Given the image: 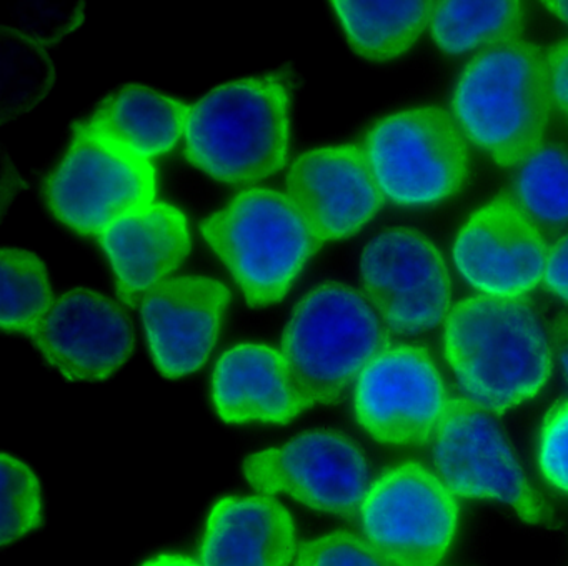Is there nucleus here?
<instances>
[{
  "mask_svg": "<svg viewBox=\"0 0 568 566\" xmlns=\"http://www.w3.org/2000/svg\"><path fill=\"white\" fill-rule=\"evenodd\" d=\"M154 180L141 160L72 123L71 139L44 182L49 212L71 232L99 236L151 202Z\"/></svg>",
  "mask_w": 568,
  "mask_h": 566,
  "instance_id": "obj_11",
  "label": "nucleus"
},
{
  "mask_svg": "<svg viewBox=\"0 0 568 566\" xmlns=\"http://www.w3.org/2000/svg\"><path fill=\"white\" fill-rule=\"evenodd\" d=\"M392 345L390 332L362 290L322 282L295 303L281 350L314 405H334L365 366Z\"/></svg>",
  "mask_w": 568,
  "mask_h": 566,
  "instance_id": "obj_5",
  "label": "nucleus"
},
{
  "mask_svg": "<svg viewBox=\"0 0 568 566\" xmlns=\"http://www.w3.org/2000/svg\"><path fill=\"white\" fill-rule=\"evenodd\" d=\"M191 103L148 83L129 82L105 93L79 125L141 162L171 153L187 130Z\"/></svg>",
  "mask_w": 568,
  "mask_h": 566,
  "instance_id": "obj_20",
  "label": "nucleus"
},
{
  "mask_svg": "<svg viewBox=\"0 0 568 566\" xmlns=\"http://www.w3.org/2000/svg\"><path fill=\"white\" fill-rule=\"evenodd\" d=\"M362 292L397 335L444 325L452 310V275L442 250L425 233L392 226L372 236L358 259Z\"/></svg>",
  "mask_w": 568,
  "mask_h": 566,
  "instance_id": "obj_10",
  "label": "nucleus"
},
{
  "mask_svg": "<svg viewBox=\"0 0 568 566\" xmlns=\"http://www.w3.org/2000/svg\"><path fill=\"white\" fill-rule=\"evenodd\" d=\"M231 300V289L204 273L172 276L144 296L139 313L159 375L187 378L207 365Z\"/></svg>",
  "mask_w": 568,
  "mask_h": 566,
  "instance_id": "obj_15",
  "label": "nucleus"
},
{
  "mask_svg": "<svg viewBox=\"0 0 568 566\" xmlns=\"http://www.w3.org/2000/svg\"><path fill=\"white\" fill-rule=\"evenodd\" d=\"M292 82L265 70L211 87L191 105L184 156L214 182L254 186L284 169L292 145Z\"/></svg>",
  "mask_w": 568,
  "mask_h": 566,
  "instance_id": "obj_2",
  "label": "nucleus"
},
{
  "mask_svg": "<svg viewBox=\"0 0 568 566\" xmlns=\"http://www.w3.org/2000/svg\"><path fill=\"white\" fill-rule=\"evenodd\" d=\"M544 285L551 295L568 303V232L548 245Z\"/></svg>",
  "mask_w": 568,
  "mask_h": 566,
  "instance_id": "obj_30",
  "label": "nucleus"
},
{
  "mask_svg": "<svg viewBox=\"0 0 568 566\" xmlns=\"http://www.w3.org/2000/svg\"><path fill=\"white\" fill-rule=\"evenodd\" d=\"M494 413L465 396L448 403L432 439L435 472L457 498L504 505L531 526L554 523Z\"/></svg>",
  "mask_w": 568,
  "mask_h": 566,
  "instance_id": "obj_7",
  "label": "nucleus"
},
{
  "mask_svg": "<svg viewBox=\"0 0 568 566\" xmlns=\"http://www.w3.org/2000/svg\"><path fill=\"white\" fill-rule=\"evenodd\" d=\"M537 465L548 486L568 495V400L551 405L541 420Z\"/></svg>",
  "mask_w": 568,
  "mask_h": 566,
  "instance_id": "obj_28",
  "label": "nucleus"
},
{
  "mask_svg": "<svg viewBox=\"0 0 568 566\" xmlns=\"http://www.w3.org/2000/svg\"><path fill=\"white\" fill-rule=\"evenodd\" d=\"M142 566H204L191 556L179 555V553H161L152 556Z\"/></svg>",
  "mask_w": 568,
  "mask_h": 566,
  "instance_id": "obj_32",
  "label": "nucleus"
},
{
  "mask_svg": "<svg viewBox=\"0 0 568 566\" xmlns=\"http://www.w3.org/2000/svg\"><path fill=\"white\" fill-rule=\"evenodd\" d=\"M364 150L384 199L407 209L452 199L470 173L468 140L440 107L382 117L368 129Z\"/></svg>",
  "mask_w": 568,
  "mask_h": 566,
  "instance_id": "obj_6",
  "label": "nucleus"
},
{
  "mask_svg": "<svg viewBox=\"0 0 568 566\" xmlns=\"http://www.w3.org/2000/svg\"><path fill=\"white\" fill-rule=\"evenodd\" d=\"M242 476L255 492L285 495L312 512L341 518L358 515L374 482L364 449L334 428L307 429L251 453Z\"/></svg>",
  "mask_w": 568,
  "mask_h": 566,
  "instance_id": "obj_9",
  "label": "nucleus"
},
{
  "mask_svg": "<svg viewBox=\"0 0 568 566\" xmlns=\"http://www.w3.org/2000/svg\"><path fill=\"white\" fill-rule=\"evenodd\" d=\"M514 189L515 202L535 222L568 223V150L544 143L517 166Z\"/></svg>",
  "mask_w": 568,
  "mask_h": 566,
  "instance_id": "obj_24",
  "label": "nucleus"
},
{
  "mask_svg": "<svg viewBox=\"0 0 568 566\" xmlns=\"http://www.w3.org/2000/svg\"><path fill=\"white\" fill-rule=\"evenodd\" d=\"M544 7L551 16L568 26V0H547L544 2Z\"/></svg>",
  "mask_w": 568,
  "mask_h": 566,
  "instance_id": "obj_33",
  "label": "nucleus"
},
{
  "mask_svg": "<svg viewBox=\"0 0 568 566\" xmlns=\"http://www.w3.org/2000/svg\"><path fill=\"white\" fill-rule=\"evenodd\" d=\"M428 0H334L332 12L355 55L367 62L400 59L428 29Z\"/></svg>",
  "mask_w": 568,
  "mask_h": 566,
  "instance_id": "obj_21",
  "label": "nucleus"
},
{
  "mask_svg": "<svg viewBox=\"0 0 568 566\" xmlns=\"http://www.w3.org/2000/svg\"><path fill=\"white\" fill-rule=\"evenodd\" d=\"M524 17L517 0H437L428 30L438 50L465 55L520 39Z\"/></svg>",
  "mask_w": 568,
  "mask_h": 566,
  "instance_id": "obj_22",
  "label": "nucleus"
},
{
  "mask_svg": "<svg viewBox=\"0 0 568 566\" xmlns=\"http://www.w3.org/2000/svg\"><path fill=\"white\" fill-rule=\"evenodd\" d=\"M44 522L42 482L21 456H0V548L8 549L38 532Z\"/></svg>",
  "mask_w": 568,
  "mask_h": 566,
  "instance_id": "obj_25",
  "label": "nucleus"
},
{
  "mask_svg": "<svg viewBox=\"0 0 568 566\" xmlns=\"http://www.w3.org/2000/svg\"><path fill=\"white\" fill-rule=\"evenodd\" d=\"M199 230L251 309L282 302L322 246L291 196L271 186L242 189Z\"/></svg>",
  "mask_w": 568,
  "mask_h": 566,
  "instance_id": "obj_4",
  "label": "nucleus"
},
{
  "mask_svg": "<svg viewBox=\"0 0 568 566\" xmlns=\"http://www.w3.org/2000/svg\"><path fill=\"white\" fill-rule=\"evenodd\" d=\"M48 263L26 246L0 249V330L6 335H34L54 305Z\"/></svg>",
  "mask_w": 568,
  "mask_h": 566,
  "instance_id": "obj_23",
  "label": "nucleus"
},
{
  "mask_svg": "<svg viewBox=\"0 0 568 566\" xmlns=\"http://www.w3.org/2000/svg\"><path fill=\"white\" fill-rule=\"evenodd\" d=\"M284 186L322 245L357 235L384 203L364 146L355 143L298 153L285 172Z\"/></svg>",
  "mask_w": 568,
  "mask_h": 566,
  "instance_id": "obj_16",
  "label": "nucleus"
},
{
  "mask_svg": "<svg viewBox=\"0 0 568 566\" xmlns=\"http://www.w3.org/2000/svg\"><path fill=\"white\" fill-rule=\"evenodd\" d=\"M442 345L462 396L494 415L535 398L554 370L551 336L527 299H462L445 319Z\"/></svg>",
  "mask_w": 568,
  "mask_h": 566,
  "instance_id": "obj_1",
  "label": "nucleus"
},
{
  "mask_svg": "<svg viewBox=\"0 0 568 566\" xmlns=\"http://www.w3.org/2000/svg\"><path fill=\"white\" fill-rule=\"evenodd\" d=\"M450 396L427 348L392 343L378 353L352 388L358 426L388 446L430 443L447 412Z\"/></svg>",
  "mask_w": 568,
  "mask_h": 566,
  "instance_id": "obj_12",
  "label": "nucleus"
},
{
  "mask_svg": "<svg viewBox=\"0 0 568 566\" xmlns=\"http://www.w3.org/2000/svg\"><path fill=\"white\" fill-rule=\"evenodd\" d=\"M122 303L139 306L175 276L192 252L187 213L171 202H149L98 236Z\"/></svg>",
  "mask_w": 568,
  "mask_h": 566,
  "instance_id": "obj_18",
  "label": "nucleus"
},
{
  "mask_svg": "<svg viewBox=\"0 0 568 566\" xmlns=\"http://www.w3.org/2000/svg\"><path fill=\"white\" fill-rule=\"evenodd\" d=\"M298 553L294 515L275 496L227 495L209 509L199 562L204 566H292Z\"/></svg>",
  "mask_w": 568,
  "mask_h": 566,
  "instance_id": "obj_19",
  "label": "nucleus"
},
{
  "mask_svg": "<svg viewBox=\"0 0 568 566\" xmlns=\"http://www.w3.org/2000/svg\"><path fill=\"white\" fill-rule=\"evenodd\" d=\"M212 405L229 425H288L314 406L278 346L241 342L214 365Z\"/></svg>",
  "mask_w": 568,
  "mask_h": 566,
  "instance_id": "obj_17",
  "label": "nucleus"
},
{
  "mask_svg": "<svg viewBox=\"0 0 568 566\" xmlns=\"http://www.w3.org/2000/svg\"><path fill=\"white\" fill-rule=\"evenodd\" d=\"M548 245L537 222L510 196L478 206L458 230L452 259L478 295L527 299L544 283Z\"/></svg>",
  "mask_w": 568,
  "mask_h": 566,
  "instance_id": "obj_14",
  "label": "nucleus"
},
{
  "mask_svg": "<svg viewBox=\"0 0 568 566\" xmlns=\"http://www.w3.org/2000/svg\"><path fill=\"white\" fill-rule=\"evenodd\" d=\"M294 566H394L364 536L345 529L315 536L298 548Z\"/></svg>",
  "mask_w": 568,
  "mask_h": 566,
  "instance_id": "obj_27",
  "label": "nucleus"
},
{
  "mask_svg": "<svg viewBox=\"0 0 568 566\" xmlns=\"http://www.w3.org/2000/svg\"><path fill=\"white\" fill-rule=\"evenodd\" d=\"M551 345H554L555 358H557L561 373H564L565 382L568 385V315L558 320L557 326H555L554 338H551Z\"/></svg>",
  "mask_w": 568,
  "mask_h": 566,
  "instance_id": "obj_31",
  "label": "nucleus"
},
{
  "mask_svg": "<svg viewBox=\"0 0 568 566\" xmlns=\"http://www.w3.org/2000/svg\"><path fill=\"white\" fill-rule=\"evenodd\" d=\"M545 69L551 105L568 122V39L554 43L545 52Z\"/></svg>",
  "mask_w": 568,
  "mask_h": 566,
  "instance_id": "obj_29",
  "label": "nucleus"
},
{
  "mask_svg": "<svg viewBox=\"0 0 568 566\" xmlns=\"http://www.w3.org/2000/svg\"><path fill=\"white\" fill-rule=\"evenodd\" d=\"M551 109L545 53L524 39L475 53L452 93L465 139L500 166H518L544 145Z\"/></svg>",
  "mask_w": 568,
  "mask_h": 566,
  "instance_id": "obj_3",
  "label": "nucleus"
},
{
  "mask_svg": "<svg viewBox=\"0 0 568 566\" xmlns=\"http://www.w3.org/2000/svg\"><path fill=\"white\" fill-rule=\"evenodd\" d=\"M31 338L42 360L69 383L108 382L138 352L128 310L91 285L62 290Z\"/></svg>",
  "mask_w": 568,
  "mask_h": 566,
  "instance_id": "obj_13",
  "label": "nucleus"
},
{
  "mask_svg": "<svg viewBox=\"0 0 568 566\" xmlns=\"http://www.w3.org/2000/svg\"><path fill=\"white\" fill-rule=\"evenodd\" d=\"M4 55V110L9 103L16 115L42 102L55 83V65L42 43L19 33H2Z\"/></svg>",
  "mask_w": 568,
  "mask_h": 566,
  "instance_id": "obj_26",
  "label": "nucleus"
},
{
  "mask_svg": "<svg viewBox=\"0 0 568 566\" xmlns=\"http://www.w3.org/2000/svg\"><path fill=\"white\" fill-rule=\"evenodd\" d=\"M457 496L435 469L404 462L372 482L358 518L364 538L394 566H438L458 529Z\"/></svg>",
  "mask_w": 568,
  "mask_h": 566,
  "instance_id": "obj_8",
  "label": "nucleus"
}]
</instances>
